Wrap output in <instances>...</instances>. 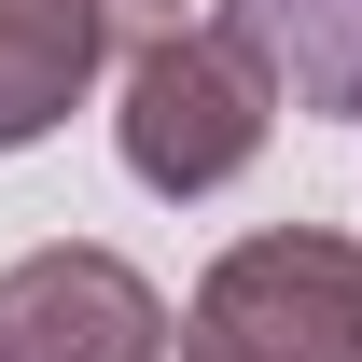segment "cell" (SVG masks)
Wrapping results in <instances>:
<instances>
[{"instance_id":"1","label":"cell","mask_w":362,"mask_h":362,"mask_svg":"<svg viewBox=\"0 0 362 362\" xmlns=\"http://www.w3.org/2000/svg\"><path fill=\"white\" fill-rule=\"evenodd\" d=\"M112 139H126V168L153 181V195H223L279 139V56H265V28H251V14H195L168 42H139Z\"/></svg>"},{"instance_id":"2","label":"cell","mask_w":362,"mask_h":362,"mask_svg":"<svg viewBox=\"0 0 362 362\" xmlns=\"http://www.w3.org/2000/svg\"><path fill=\"white\" fill-rule=\"evenodd\" d=\"M181 362H362V237H237L181 307Z\"/></svg>"},{"instance_id":"3","label":"cell","mask_w":362,"mask_h":362,"mask_svg":"<svg viewBox=\"0 0 362 362\" xmlns=\"http://www.w3.org/2000/svg\"><path fill=\"white\" fill-rule=\"evenodd\" d=\"M168 349H181V320L126 251L56 237L28 265H0V362H168Z\"/></svg>"},{"instance_id":"4","label":"cell","mask_w":362,"mask_h":362,"mask_svg":"<svg viewBox=\"0 0 362 362\" xmlns=\"http://www.w3.org/2000/svg\"><path fill=\"white\" fill-rule=\"evenodd\" d=\"M112 42H126V0H0V153L70 126V98L112 70Z\"/></svg>"},{"instance_id":"5","label":"cell","mask_w":362,"mask_h":362,"mask_svg":"<svg viewBox=\"0 0 362 362\" xmlns=\"http://www.w3.org/2000/svg\"><path fill=\"white\" fill-rule=\"evenodd\" d=\"M223 14H251L279 56V84L320 98V112H362V0H223Z\"/></svg>"}]
</instances>
